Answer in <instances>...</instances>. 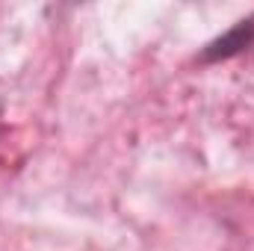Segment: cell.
<instances>
[{"label":"cell","mask_w":254,"mask_h":251,"mask_svg":"<svg viewBox=\"0 0 254 251\" xmlns=\"http://www.w3.org/2000/svg\"><path fill=\"white\" fill-rule=\"evenodd\" d=\"M254 42V15L252 18H246V21H240L234 30H228L222 39H216L210 48H207V60H225V57H234V54H240L243 48H249Z\"/></svg>","instance_id":"obj_1"}]
</instances>
